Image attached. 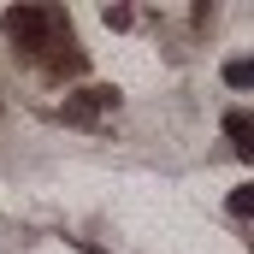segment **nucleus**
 <instances>
[{"label": "nucleus", "mask_w": 254, "mask_h": 254, "mask_svg": "<svg viewBox=\"0 0 254 254\" xmlns=\"http://www.w3.org/2000/svg\"><path fill=\"white\" fill-rule=\"evenodd\" d=\"M0 30L12 36V48L30 65H48L71 42V24H65L54 6H12V12H0Z\"/></svg>", "instance_id": "f257e3e1"}, {"label": "nucleus", "mask_w": 254, "mask_h": 254, "mask_svg": "<svg viewBox=\"0 0 254 254\" xmlns=\"http://www.w3.org/2000/svg\"><path fill=\"white\" fill-rule=\"evenodd\" d=\"M113 107H119V95H113V89H83V95H65L60 113L71 119V125H95V119H107Z\"/></svg>", "instance_id": "f03ea898"}, {"label": "nucleus", "mask_w": 254, "mask_h": 254, "mask_svg": "<svg viewBox=\"0 0 254 254\" xmlns=\"http://www.w3.org/2000/svg\"><path fill=\"white\" fill-rule=\"evenodd\" d=\"M225 130H231L237 148H249V113H225Z\"/></svg>", "instance_id": "20e7f679"}, {"label": "nucleus", "mask_w": 254, "mask_h": 254, "mask_svg": "<svg viewBox=\"0 0 254 254\" xmlns=\"http://www.w3.org/2000/svg\"><path fill=\"white\" fill-rule=\"evenodd\" d=\"M231 213H237V219H249V213H254V184H243V190L231 195Z\"/></svg>", "instance_id": "39448f33"}, {"label": "nucleus", "mask_w": 254, "mask_h": 254, "mask_svg": "<svg viewBox=\"0 0 254 254\" xmlns=\"http://www.w3.org/2000/svg\"><path fill=\"white\" fill-rule=\"evenodd\" d=\"M225 83H231V89H249V83H254V65L249 60H231V65H225Z\"/></svg>", "instance_id": "7ed1b4c3"}]
</instances>
